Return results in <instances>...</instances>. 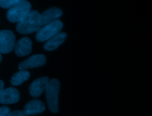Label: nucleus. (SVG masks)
<instances>
[{
    "label": "nucleus",
    "mask_w": 152,
    "mask_h": 116,
    "mask_svg": "<svg viewBox=\"0 0 152 116\" xmlns=\"http://www.w3.org/2000/svg\"><path fill=\"white\" fill-rule=\"evenodd\" d=\"M42 26L40 13L31 10L16 25V30L21 34L32 33L38 32Z\"/></svg>",
    "instance_id": "obj_1"
},
{
    "label": "nucleus",
    "mask_w": 152,
    "mask_h": 116,
    "mask_svg": "<svg viewBox=\"0 0 152 116\" xmlns=\"http://www.w3.org/2000/svg\"><path fill=\"white\" fill-rule=\"evenodd\" d=\"M60 90V83L56 79L49 80L46 88V98L50 111L53 113L58 111V95Z\"/></svg>",
    "instance_id": "obj_2"
},
{
    "label": "nucleus",
    "mask_w": 152,
    "mask_h": 116,
    "mask_svg": "<svg viewBox=\"0 0 152 116\" xmlns=\"http://www.w3.org/2000/svg\"><path fill=\"white\" fill-rule=\"evenodd\" d=\"M31 8V4L28 1L20 3L9 8L7 12V18L11 23H18L30 12Z\"/></svg>",
    "instance_id": "obj_3"
},
{
    "label": "nucleus",
    "mask_w": 152,
    "mask_h": 116,
    "mask_svg": "<svg viewBox=\"0 0 152 116\" xmlns=\"http://www.w3.org/2000/svg\"><path fill=\"white\" fill-rule=\"evenodd\" d=\"M63 27V23L58 20L45 25L36 34V39L39 42L48 40L60 32Z\"/></svg>",
    "instance_id": "obj_4"
},
{
    "label": "nucleus",
    "mask_w": 152,
    "mask_h": 116,
    "mask_svg": "<svg viewBox=\"0 0 152 116\" xmlns=\"http://www.w3.org/2000/svg\"><path fill=\"white\" fill-rule=\"evenodd\" d=\"M15 37L10 30H0V53L8 54L15 48Z\"/></svg>",
    "instance_id": "obj_5"
},
{
    "label": "nucleus",
    "mask_w": 152,
    "mask_h": 116,
    "mask_svg": "<svg viewBox=\"0 0 152 116\" xmlns=\"http://www.w3.org/2000/svg\"><path fill=\"white\" fill-rule=\"evenodd\" d=\"M46 62V59L44 55H34L21 62L18 65V69L20 70H26L29 68L39 67L45 65Z\"/></svg>",
    "instance_id": "obj_6"
},
{
    "label": "nucleus",
    "mask_w": 152,
    "mask_h": 116,
    "mask_svg": "<svg viewBox=\"0 0 152 116\" xmlns=\"http://www.w3.org/2000/svg\"><path fill=\"white\" fill-rule=\"evenodd\" d=\"M49 81V78L46 76L36 79L29 86L28 90L30 95L35 98L41 95L43 91L46 90Z\"/></svg>",
    "instance_id": "obj_7"
},
{
    "label": "nucleus",
    "mask_w": 152,
    "mask_h": 116,
    "mask_svg": "<svg viewBox=\"0 0 152 116\" xmlns=\"http://www.w3.org/2000/svg\"><path fill=\"white\" fill-rule=\"evenodd\" d=\"M19 99V92L12 87L3 89L0 94V104H14L17 102Z\"/></svg>",
    "instance_id": "obj_8"
},
{
    "label": "nucleus",
    "mask_w": 152,
    "mask_h": 116,
    "mask_svg": "<svg viewBox=\"0 0 152 116\" xmlns=\"http://www.w3.org/2000/svg\"><path fill=\"white\" fill-rule=\"evenodd\" d=\"M62 15V11L61 9L58 7H52L45 11L40 14L41 21L42 25H46L53 21L58 20Z\"/></svg>",
    "instance_id": "obj_9"
},
{
    "label": "nucleus",
    "mask_w": 152,
    "mask_h": 116,
    "mask_svg": "<svg viewBox=\"0 0 152 116\" xmlns=\"http://www.w3.org/2000/svg\"><path fill=\"white\" fill-rule=\"evenodd\" d=\"M32 49V42L27 37H23L20 39L15 45V54L18 57H24L28 55Z\"/></svg>",
    "instance_id": "obj_10"
},
{
    "label": "nucleus",
    "mask_w": 152,
    "mask_h": 116,
    "mask_svg": "<svg viewBox=\"0 0 152 116\" xmlns=\"http://www.w3.org/2000/svg\"><path fill=\"white\" fill-rule=\"evenodd\" d=\"M45 109L44 103L38 99L28 102L24 107V112L27 115H36L42 113Z\"/></svg>",
    "instance_id": "obj_11"
},
{
    "label": "nucleus",
    "mask_w": 152,
    "mask_h": 116,
    "mask_svg": "<svg viewBox=\"0 0 152 116\" xmlns=\"http://www.w3.org/2000/svg\"><path fill=\"white\" fill-rule=\"evenodd\" d=\"M67 35L65 32H59L49 39L44 45L43 48L47 51H53L59 47L66 40Z\"/></svg>",
    "instance_id": "obj_12"
},
{
    "label": "nucleus",
    "mask_w": 152,
    "mask_h": 116,
    "mask_svg": "<svg viewBox=\"0 0 152 116\" xmlns=\"http://www.w3.org/2000/svg\"><path fill=\"white\" fill-rule=\"evenodd\" d=\"M30 74L26 70H20L15 73L11 77V83L13 86H18L26 81L30 77Z\"/></svg>",
    "instance_id": "obj_13"
},
{
    "label": "nucleus",
    "mask_w": 152,
    "mask_h": 116,
    "mask_svg": "<svg viewBox=\"0 0 152 116\" xmlns=\"http://www.w3.org/2000/svg\"><path fill=\"white\" fill-rule=\"evenodd\" d=\"M26 0H0V7L2 8H10Z\"/></svg>",
    "instance_id": "obj_14"
},
{
    "label": "nucleus",
    "mask_w": 152,
    "mask_h": 116,
    "mask_svg": "<svg viewBox=\"0 0 152 116\" xmlns=\"http://www.w3.org/2000/svg\"><path fill=\"white\" fill-rule=\"evenodd\" d=\"M10 113V109L8 107L4 106L0 107V116H8Z\"/></svg>",
    "instance_id": "obj_15"
},
{
    "label": "nucleus",
    "mask_w": 152,
    "mask_h": 116,
    "mask_svg": "<svg viewBox=\"0 0 152 116\" xmlns=\"http://www.w3.org/2000/svg\"><path fill=\"white\" fill-rule=\"evenodd\" d=\"M8 116H27L24 111L16 110L10 112Z\"/></svg>",
    "instance_id": "obj_16"
},
{
    "label": "nucleus",
    "mask_w": 152,
    "mask_h": 116,
    "mask_svg": "<svg viewBox=\"0 0 152 116\" xmlns=\"http://www.w3.org/2000/svg\"><path fill=\"white\" fill-rule=\"evenodd\" d=\"M4 83L2 80H0V94L4 89Z\"/></svg>",
    "instance_id": "obj_17"
},
{
    "label": "nucleus",
    "mask_w": 152,
    "mask_h": 116,
    "mask_svg": "<svg viewBox=\"0 0 152 116\" xmlns=\"http://www.w3.org/2000/svg\"><path fill=\"white\" fill-rule=\"evenodd\" d=\"M1 60H2V55H1V54L0 53V62L1 61Z\"/></svg>",
    "instance_id": "obj_18"
}]
</instances>
